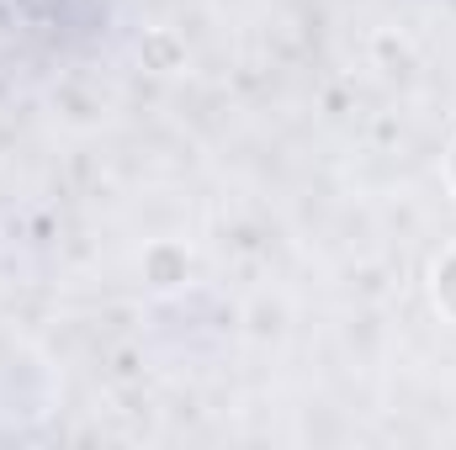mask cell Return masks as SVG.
Segmentation results:
<instances>
[{
    "mask_svg": "<svg viewBox=\"0 0 456 450\" xmlns=\"http://www.w3.org/2000/svg\"><path fill=\"white\" fill-rule=\"evenodd\" d=\"M436 302L456 318V249L441 260V270H436Z\"/></svg>",
    "mask_w": 456,
    "mask_h": 450,
    "instance_id": "1",
    "label": "cell"
},
{
    "mask_svg": "<svg viewBox=\"0 0 456 450\" xmlns=\"http://www.w3.org/2000/svg\"><path fill=\"white\" fill-rule=\"evenodd\" d=\"M446 175H452V186H456V143H452V165H446Z\"/></svg>",
    "mask_w": 456,
    "mask_h": 450,
    "instance_id": "2",
    "label": "cell"
}]
</instances>
